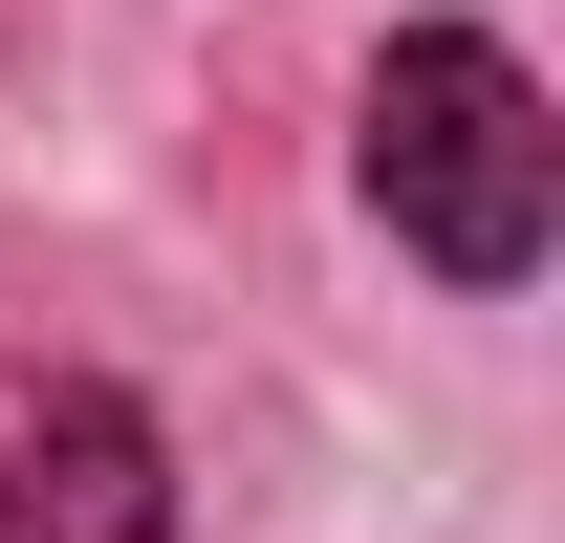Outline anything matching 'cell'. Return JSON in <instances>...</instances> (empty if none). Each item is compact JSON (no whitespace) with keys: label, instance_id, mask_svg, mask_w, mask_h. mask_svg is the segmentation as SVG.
<instances>
[{"label":"cell","instance_id":"obj_2","mask_svg":"<svg viewBox=\"0 0 565 543\" xmlns=\"http://www.w3.org/2000/svg\"><path fill=\"white\" fill-rule=\"evenodd\" d=\"M0 543H174V413L131 370H22L0 392Z\"/></svg>","mask_w":565,"mask_h":543},{"label":"cell","instance_id":"obj_1","mask_svg":"<svg viewBox=\"0 0 565 543\" xmlns=\"http://www.w3.org/2000/svg\"><path fill=\"white\" fill-rule=\"evenodd\" d=\"M349 196H370V239L414 283L522 305L565 262V109H544V66L500 22H392L370 87H349Z\"/></svg>","mask_w":565,"mask_h":543}]
</instances>
